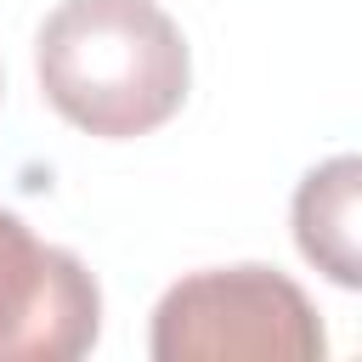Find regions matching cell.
Masks as SVG:
<instances>
[{
  "instance_id": "obj_1",
  "label": "cell",
  "mask_w": 362,
  "mask_h": 362,
  "mask_svg": "<svg viewBox=\"0 0 362 362\" xmlns=\"http://www.w3.org/2000/svg\"><path fill=\"white\" fill-rule=\"evenodd\" d=\"M45 102L85 136L130 141L187 102V40L158 0H62L34 40Z\"/></svg>"
},
{
  "instance_id": "obj_2",
  "label": "cell",
  "mask_w": 362,
  "mask_h": 362,
  "mask_svg": "<svg viewBox=\"0 0 362 362\" xmlns=\"http://www.w3.org/2000/svg\"><path fill=\"white\" fill-rule=\"evenodd\" d=\"M147 351L158 362H317L328 334L277 266H215L164 288Z\"/></svg>"
},
{
  "instance_id": "obj_3",
  "label": "cell",
  "mask_w": 362,
  "mask_h": 362,
  "mask_svg": "<svg viewBox=\"0 0 362 362\" xmlns=\"http://www.w3.org/2000/svg\"><path fill=\"white\" fill-rule=\"evenodd\" d=\"M102 334V288L79 255L0 209V362H74Z\"/></svg>"
},
{
  "instance_id": "obj_4",
  "label": "cell",
  "mask_w": 362,
  "mask_h": 362,
  "mask_svg": "<svg viewBox=\"0 0 362 362\" xmlns=\"http://www.w3.org/2000/svg\"><path fill=\"white\" fill-rule=\"evenodd\" d=\"M294 249L328 283L362 294V153H339L294 187Z\"/></svg>"
}]
</instances>
